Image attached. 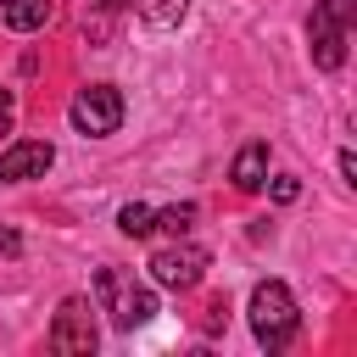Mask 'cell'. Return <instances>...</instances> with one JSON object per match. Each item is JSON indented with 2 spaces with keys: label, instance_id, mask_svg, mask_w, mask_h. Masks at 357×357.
I'll return each mask as SVG.
<instances>
[{
  "label": "cell",
  "instance_id": "1",
  "mask_svg": "<svg viewBox=\"0 0 357 357\" xmlns=\"http://www.w3.org/2000/svg\"><path fill=\"white\" fill-rule=\"evenodd\" d=\"M296 329H301V307H296L290 284L284 279H262L251 290V335H257V346L262 351H284L296 340Z\"/></svg>",
  "mask_w": 357,
  "mask_h": 357
},
{
  "label": "cell",
  "instance_id": "2",
  "mask_svg": "<svg viewBox=\"0 0 357 357\" xmlns=\"http://www.w3.org/2000/svg\"><path fill=\"white\" fill-rule=\"evenodd\" d=\"M95 296H100V307L112 312L117 329H139V324L156 318V296L145 284H134V273H123V268H100L95 273Z\"/></svg>",
  "mask_w": 357,
  "mask_h": 357
},
{
  "label": "cell",
  "instance_id": "3",
  "mask_svg": "<svg viewBox=\"0 0 357 357\" xmlns=\"http://www.w3.org/2000/svg\"><path fill=\"white\" fill-rule=\"evenodd\" d=\"M351 17H357V0H318L312 17H307V45H312V61L324 73H335L346 61V33H351Z\"/></svg>",
  "mask_w": 357,
  "mask_h": 357
},
{
  "label": "cell",
  "instance_id": "4",
  "mask_svg": "<svg viewBox=\"0 0 357 357\" xmlns=\"http://www.w3.org/2000/svg\"><path fill=\"white\" fill-rule=\"evenodd\" d=\"M151 279L162 284V290H195L201 279H206V268H212V257H206V245H195V240H167V245H156L151 251Z\"/></svg>",
  "mask_w": 357,
  "mask_h": 357
},
{
  "label": "cell",
  "instance_id": "5",
  "mask_svg": "<svg viewBox=\"0 0 357 357\" xmlns=\"http://www.w3.org/2000/svg\"><path fill=\"white\" fill-rule=\"evenodd\" d=\"M67 117H73V128H78V134L106 139V134H117V128H123V95H117L112 84H89V89H78V95H73Z\"/></svg>",
  "mask_w": 357,
  "mask_h": 357
},
{
  "label": "cell",
  "instance_id": "6",
  "mask_svg": "<svg viewBox=\"0 0 357 357\" xmlns=\"http://www.w3.org/2000/svg\"><path fill=\"white\" fill-rule=\"evenodd\" d=\"M95 312H89V301L84 296H67L61 307H56V318H50V351H61V357H89L95 351Z\"/></svg>",
  "mask_w": 357,
  "mask_h": 357
},
{
  "label": "cell",
  "instance_id": "7",
  "mask_svg": "<svg viewBox=\"0 0 357 357\" xmlns=\"http://www.w3.org/2000/svg\"><path fill=\"white\" fill-rule=\"evenodd\" d=\"M56 162V145L50 139H17L0 151V184H28V178H45Z\"/></svg>",
  "mask_w": 357,
  "mask_h": 357
},
{
  "label": "cell",
  "instance_id": "8",
  "mask_svg": "<svg viewBox=\"0 0 357 357\" xmlns=\"http://www.w3.org/2000/svg\"><path fill=\"white\" fill-rule=\"evenodd\" d=\"M229 178H234V190H262V184H268V145H262V139L240 145V156H234Z\"/></svg>",
  "mask_w": 357,
  "mask_h": 357
},
{
  "label": "cell",
  "instance_id": "9",
  "mask_svg": "<svg viewBox=\"0 0 357 357\" xmlns=\"http://www.w3.org/2000/svg\"><path fill=\"white\" fill-rule=\"evenodd\" d=\"M50 0H0V22L11 28V33H33V28H45L50 22Z\"/></svg>",
  "mask_w": 357,
  "mask_h": 357
},
{
  "label": "cell",
  "instance_id": "10",
  "mask_svg": "<svg viewBox=\"0 0 357 357\" xmlns=\"http://www.w3.org/2000/svg\"><path fill=\"white\" fill-rule=\"evenodd\" d=\"M151 218H156V212H151L145 201H128V206L117 212V229H123L128 240H145V234H156V229H151Z\"/></svg>",
  "mask_w": 357,
  "mask_h": 357
},
{
  "label": "cell",
  "instance_id": "11",
  "mask_svg": "<svg viewBox=\"0 0 357 357\" xmlns=\"http://www.w3.org/2000/svg\"><path fill=\"white\" fill-rule=\"evenodd\" d=\"M184 11H190V0H139V17H145L151 28H173Z\"/></svg>",
  "mask_w": 357,
  "mask_h": 357
},
{
  "label": "cell",
  "instance_id": "12",
  "mask_svg": "<svg viewBox=\"0 0 357 357\" xmlns=\"http://www.w3.org/2000/svg\"><path fill=\"white\" fill-rule=\"evenodd\" d=\"M190 223H195V206H190V201H184V206H162V212L151 218V229H162V234H173V240L190 234Z\"/></svg>",
  "mask_w": 357,
  "mask_h": 357
},
{
  "label": "cell",
  "instance_id": "13",
  "mask_svg": "<svg viewBox=\"0 0 357 357\" xmlns=\"http://www.w3.org/2000/svg\"><path fill=\"white\" fill-rule=\"evenodd\" d=\"M296 195H301V178L296 173H279L273 178V201H296Z\"/></svg>",
  "mask_w": 357,
  "mask_h": 357
},
{
  "label": "cell",
  "instance_id": "14",
  "mask_svg": "<svg viewBox=\"0 0 357 357\" xmlns=\"http://www.w3.org/2000/svg\"><path fill=\"white\" fill-rule=\"evenodd\" d=\"M22 251V240H17V229H0V257H17Z\"/></svg>",
  "mask_w": 357,
  "mask_h": 357
},
{
  "label": "cell",
  "instance_id": "15",
  "mask_svg": "<svg viewBox=\"0 0 357 357\" xmlns=\"http://www.w3.org/2000/svg\"><path fill=\"white\" fill-rule=\"evenodd\" d=\"M340 173H346V184H357V156L351 151H340Z\"/></svg>",
  "mask_w": 357,
  "mask_h": 357
},
{
  "label": "cell",
  "instance_id": "16",
  "mask_svg": "<svg viewBox=\"0 0 357 357\" xmlns=\"http://www.w3.org/2000/svg\"><path fill=\"white\" fill-rule=\"evenodd\" d=\"M89 6H95V11H123L128 0H89Z\"/></svg>",
  "mask_w": 357,
  "mask_h": 357
},
{
  "label": "cell",
  "instance_id": "17",
  "mask_svg": "<svg viewBox=\"0 0 357 357\" xmlns=\"http://www.w3.org/2000/svg\"><path fill=\"white\" fill-rule=\"evenodd\" d=\"M0 112H11V89H0Z\"/></svg>",
  "mask_w": 357,
  "mask_h": 357
}]
</instances>
